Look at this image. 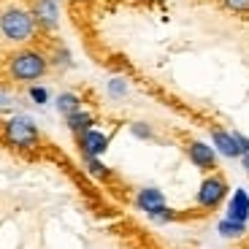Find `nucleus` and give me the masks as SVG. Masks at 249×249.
I'll list each match as a JSON object with an SVG mask.
<instances>
[{
  "label": "nucleus",
  "mask_w": 249,
  "mask_h": 249,
  "mask_svg": "<svg viewBox=\"0 0 249 249\" xmlns=\"http://www.w3.org/2000/svg\"><path fill=\"white\" fill-rule=\"evenodd\" d=\"M57 3H62V0H57Z\"/></svg>",
  "instance_id": "393cba45"
},
{
  "label": "nucleus",
  "mask_w": 249,
  "mask_h": 249,
  "mask_svg": "<svg viewBox=\"0 0 249 249\" xmlns=\"http://www.w3.org/2000/svg\"><path fill=\"white\" fill-rule=\"evenodd\" d=\"M54 106H57V111H60L62 117H68V114L84 108V106H81V98H79L76 92H60V95L54 98Z\"/></svg>",
  "instance_id": "f8f14e48"
},
{
  "label": "nucleus",
  "mask_w": 249,
  "mask_h": 249,
  "mask_svg": "<svg viewBox=\"0 0 249 249\" xmlns=\"http://www.w3.org/2000/svg\"><path fill=\"white\" fill-rule=\"evenodd\" d=\"M146 217H149L155 225H168V222H174V219H176V212L171 209L168 203H162L160 209H155V212H149Z\"/></svg>",
  "instance_id": "2eb2a0df"
},
{
  "label": "nucleus",
  "mask_w": 249,
  "mask_h": 249,
  "mask_svg": "<svg viewBox=\"0 0 249 249\" xmlns=\"http://www.w3.org/2000/svg\"><path fill=\"white\" fill-rule=\"evenodd\" d=\"M0 127H3V108H0Z\"/></svg>",
  "instance_id": "5701e85b"
},
{
  "label": "nucleus",
  "mask_w": 249,
  "mask_h": 249,
  "mask_svg": "<svg viewBox=\"0 0 249 249\" xmlns=\"http://www.w3.org/2000/svg\"><path fill=\"white\" fill-rule=\"evenodd\" d=\"M225 219H233V222H244L249 219V193L247 190H236V193L228 198L225 206Z\"/></svg>",
  "instance_id": "1a4fd4ad"
},
{
  "label": "nucleus",
  "mask_w": 249,
  "mask_h": 249,
  "mask_svg": "<svg viewBox=\"0 0 249 249\" xmlns=\"http://www.w3.org/2000/svg\"><path fill=\"white\" fill-rule=\"evenodd\" d=\"M162 203H165V195H162V190H157V187H141V190L136 193V206L143 214L160 209Z\"/></svg>",
  "instance_id": "9d476101"
},
{
  "label": "nucleus",
  "mask_w": 249,
  "mask_h": 249,
  "mask_svg": "<svg viewBox=\"0 0 249 249\" xmlns=\"http://www.w3.org/2000/svg\"><path fill=\"white\" fill-rule=\"evenodd\" d=\"M212 143H214V149H217V155L228 157V160H236V157H241V152H238V143H236V136H233V130L212 127Z\"/></svg>",
  "instance_id": "6e6552de"
},
{
  "label": "nucleus",
  "mask_w": 249,
  "mask_h": 249,
  "mask_svg": "<svg viewBox=\"0 0 249 249\" xmlns=\"http://www.w3.org/2000/svg\"><path fill=\"white\" fill-rule=\"evenodd\" d=\"M0 138L6 146L17 152H33L41 146V130H38L36 119L27 117V114H14V117L3 119Z\"/></svg>",
  "instance_id": "7ed1b4c3"
},
{
  "label": "nucleus",
  "mask_w": 249,
  "mask_h": 249,
  "mask_svg": "<svg viewBox=\"0 0 249 249\" xmlns=\"http://www.w3.org/2000/svg\"><path fill=\"white\" fill-rule=\"evenodd\" d=\"M219 6L231 14H238V17H247L249 14V0H219Z\"/></svg>",
  "instance_id": "f3484780"
},
{
  "label": "nucleus",
  "mask_w": 249,
  "mask_h": 249,
  "mask_svg": "<svg viewBox=\"0 0 249 249\" xmlns=\"http://www.w3.org/2000/svg\"><path fill=\"white\" fill-rule=\"evenodd\" d=\"M38 25L30 8L25 6H6L0 8V36L14 46H33L38 38Z\"/></svg>",
  "instance_id": "f03ea898"
},
{
  "label": "nucleus",
  "mask_w": 249,
  "mask_h": 249,
  "mask_svg": "<svg viewBox=\"0 0 249 249\" xmlns=\"http://www.w3.org/2000/svg\"><path fill=\"white\" fill-rule=\"evenodd\" d=\"M108 143H111V136H106L98 127H89L81 136H76V146H79L81 157H103L108 152Z\"/></svg>",
  "instance_id": "423d86ee"
},
{
  "label": "nucleus",
  "mask_w": 249,
  "mask_h": 249,
  "mask_svg": "<svg viewBox=\"0 0 249 249\" xmlns=\"http://www.w3.org/2000/svg\"><path fill=\"white\" fill-rule=\"evenodd\" d=\"M130 133H133L136 138H141V141H149V138H155L152 124H146V122H133V124H130Z\"/></svg>",
  "instance_id": "6ab92c4d"
},
{
  "label": "nucleus",
  "mask_w": 249,
  "mask_h": 249,
  "mask_svg": "<svg viewBox=\"0 0 249 249\" xmlns=\"http://www.w3.org/2000/svg\"><path fill=\"white\" fill-rule=\"evenodd\" d=\"M233 136H236V143H238V152H241V157H244V155H247V152H249V138L244 136V133H236V130H233Z\"/></svg>",
  "instance_id": "412c9836"
},
{
  "label": "nucleus",
  "mask_w": 249,
  "mask_h": 249,
  "mask_svg": "<svg viewBox=\"0 0 249 249\" xmlns=\"http://www.w3.org/2000/svg\"><path fill=\"white\" fill-rule=\"evenodd\" d=\"M187 157L195 168H200L203 174H214L217 171V149L209 146L206 141H187Z\"/></svg>",
  "instance_id": "0eeeda50"
},
{
  "label": "nucleus",
  "mask_w": 249,
  "mask_h": 249,
  "mask_svg": "<svg viewBox=\"0 0 249 249\" xmlns=\"http://www.w3.org/2000/svg\"><path fill=\"white\" fill-rule=\"evenodd\" d=\"M65 124H68V130L73 133V136H81L84 130L95 127V117H92V111H87V108H79V111H73V114L65 117Z\"/></svg>",
  "instance_id": "9b49d317"
},
{
  "label": "nucleus",
  "mask_w": 249,
  "mask_h": 249,
  "mask_svg": "<svg viewBox=\"0 0 249 249\" xmlns=\"http://www.w3.org/2000/svg\"><path fill=\"white\" fill-rule=\"evenodd\" d=\"M49 65L52 68H71V52L65 46H57L49 54Z\"/></svg>",
  "instance_id": "dca6fc26"
},
{
  "label": "nucleus",
  "mask_w": 249,
  "mask_h": 249,
  "mask_svg": "<svg viewBox=\"0 0 249 249\" xmlns=\"http://www.w3.org/2000/svg\"><path fill=\"white\" fill-rule=\"evenodd\" d=\"M49 54L38 46H17L6 60V73L17 84H33L49 73Z\"/></svg>",
  "instance_id": "f257e3e1"
},
{
  "label": "nucleus",
  "mask_w": 249,
  "mask_h": 249,
  "mask_svg": "<svg viewBox=\"0 0 249 249\" xmlns=\"http://www.w3.org/2000/svg\"><path fill=\"white\" fill-rule=\"evenodd\" d=\"M241 162H244V168H247V174H249V152L241 157Z\"/></svg>",
  "instance_id": "4be33fe9"
},
{
  "label": "nucleus",
  "mask_w": 249,
  "mask_h": 249,
  "mask_svg": "<svg viewBox=\"0 0 249 249\" xmlns=\"http://www.w3.org/2000/svg\"><path fill=\"white\" fill-rule=\"evenodd\" d=\"M30 14L41 33H54L60 27V3L57 0H33Z\"/></svg>",
  "instance_id": "39448f33"
},
{
  "label": "nucleus",
  "mask_w": 249,
  "mask_h": 249,
  "mask_svg": "<svg viewBox=\"0 0 249 249\" xmlns=\"http://www.w3.org/2000/svg\"><path fill=\"white\" fill-rule=\"evenodd\" d=\"M108 95H111V98H124V95H127V81L117 79V76L108 79Z\"/></svg>",
  "instance_id": "aec40b11"
},
{
  "label": "nucleus",
  "mask_w": 249,
  "mask_h": 249,
  "mask_svg": "<svg viewBox=\"0 0 249 249\" xmlns=\"http://www.w3.org/2000/svg\"><path fill=\"white\" fill-rule=\"evenodd\" d=\"M71 3H87V0H71Z\"/></svg>",
  "instance_id": "b1692460"
},
{
  "label": "nucleus",
  "mask_w": 249,
  "mask_h": 249,
  "mask_svg": "<svg viewBox=\"0 0 249 249\" xmlns=\"http://www.w3.org/2000/svg\"><path fill=\"white\" fill-rule=\"evenodd\" d=\"M27 95H30V100L36 103V106H46V103H49V89L41 87V84H30Z\"/></svg>",
  "instance_id": "a211bd4d"
},
{
  "label": "nucleus",
  "mask_w": 249,
  "mask_h": 249,
  "mask_svg": "<svg viewBox=\"0 0 249 249\" xmlns=\"http://www.w3.org/2000/svg\"><path fill=\"white\" fill-rule=\"evenodd\" d=\"M228 193H231V187H228V179L222 174H217V171L206 174L198 187V193H195V206L203 209V212H214V209H219L225 203Z\"/></svg>",
  "instance_id": "20e7f679"
},
{
  "label": "nucleus",
  "mask_w": 249,
  "mask_h": 249,
  "mask_svg": "<svg viewBox=\"0 0 249 249\" xmlns=\"http://www.w3.org/2000/svg\"><path fill=\"white\" fill-rule=\"evenodd\" d=\"M217 233H219L222 238H231V241H236V238H244V236H247V225H244V222H233V219H219Z\"/></svg>",
  "instance_id": "ddd939ff"
},
{
  "label": "nucleus",
  "mask_w": 249,
  "mask_h": 249,
  "mask_svg": "<svg viewBox=\"0 0 249 249\" xmlns=\"http://www.w3.org/2000/svg\"><path fill=\"white\" fill-rule=\"evenodd\" d=\"M81 162H84V171H87L92 179H100V181L111 179V171L100 162V157H81Z\"/></svg>",
  "instance_id": "4468645a"
}]
</instances>
